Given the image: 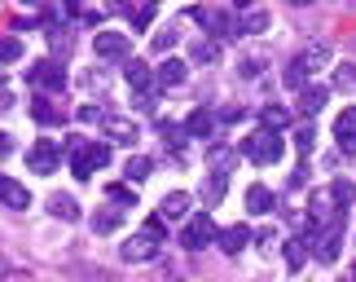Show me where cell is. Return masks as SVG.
Instances as JSON below:
<instances>
[{
    "label": "cell",
    "mask_w": 356,
    "mask_h": 282,
    "mask_svg": "<svg viewBox=\"0 0 356 282\" xmlns=\"http://www.w3.org/2000/svg\"><path fill=\"white\" fill-rule=\"evenodd\" d=\"M246 243H251V225H229V230L216 234V247H220L225 256H238Z\"/></svg>",
    "instance_id": "obj_10"
},
{
    "label": "cell",
    "mask_w": 356,
    "mask_h": 282,
    "mask_svg": "<svg viewBox=\"0 0 356 282\" xmlns=\"http://www.w3.org/2000/svg\"><path fill=\"white\" fill-rule=\"evenodd\" d=\"M31 119H35V124H44V128H53V124H62L66 115H62L49 97H35V102H31Z\"/></svg>",
    "instance_id": "obj_21"
},
{
    "label": "cell",
    "mask_w": 356,
    "mask_h": 282,
    "mask_svg": "<svg viewBox=\"0 0 356 282\" xmlns=\"http://www.w3.org/2000/svg\"><path fill=\"white\" fill-rule=\"evenodd\" d=\"M242 159H251V164H259V168H268V164H277V159L286 155V141H282V132H273V128H264L259 124L251 137H246L242 146Z\"/></svg>",
    "instance_id": "obj_2"
},
{
    "label": "cell",
    "mask_w": 356,
    "mask_h": 282,
    "mask_svg": "<svg viewBox=\"0 0 356 282\" xmlns=\"http://www.w3.org/2000/svg\"><path fill=\"white\" fill-rule=\"evenodd\" d=\"M13 97H9V84H5V75H0V111H9Z\"/></svg>",
    "instance_id": "obj_46"
},
{
    "label": "cell",
    "mask_w": 356,
    "mask_h": 282,
    "mask_svg": "<svg viewBox=\"0 0 356 282\" xmlns=\"http://www.w3.org/2000/svg\"><path fill=\"white\" fill-rule=\"evenodd\" d=\"M189 79V66L181 62V58H168L163 66H154V84L163 88V93H172V88H181Z\"/></svg>",
    "instance_id": "obj_7"
},
{
    "label": "cell",
    "mask_w": 356,
    "mask_h": 282,
    "mask_svg": "<svg viewBox=\"0 0 356 282\" xmlns=\"http://www.w3.org/2000/svg\"><path fill=\"white\" fill-rule=\"evenodd\" d=\"M334 84L348 88V93H356V66H352V62H343V66L334 71Z\"/></svg>",
    "instance_id": "obj_35"
},
{
    "label": "cell",
    "mask_w": 356,
    "mask_h": 282,
    "mask_svg": "<svg viewBox=\"0 0 356 282\" xmlns=\"http://www.w3.org/2000/svg\"><path fill=\"white\" fill-rule=\"evenodd\" d=\"M159 132L168 137V146H181V141L189 137V132H185V124H159Z\"/></svg>",
    "instance_id": "obj_37"
},
{
    "label": "cell",
    "mask_w": 356,
    "mask_h": 282,
    "mask_svg": "<svg viewBox=\"0 0 356 282\" xmlns=\"http://www.w3.org/2000/svg\"><path fill=\"white\" fill-rule=\"evenodd\" d=\"M330 194H334V203H339V207H352L356 185H352V181H334V185H330Z\"/></svg>",
    "instance_id": "obj_33"
},
{
    "label": "cell",
    "mask_w": 356,
    "mask_h": 282,
    "mask_svg": "<svg viewBox=\"0 0 356 282\" xmlns=\"http://www.w3.org/2000/svg\"><path fill=\"white\" fill-rule=\"evenodd\" d=\"M259 124L273 128V132H286L291 128V111H286V106H264V111H259Z\"/></svg>",
    "instance_id": "obj_23"
},
{
    "label": "cell",
    "mask_w": 356,
    "mask_h": 282,
    "mask_svg": "<svg viewBox=\"0 0 356 282\" xmlns=\"http://www.w3.org/2000/svg\"><path fill=\"white\" fill-rule=\"evenodd\" d=\"M194 58H198V62H216V58H220V45H211V40H198V45H194Z\"/></svg>",
    "instance_id": "obj_36"
},
{
    "label": "cell",
    "mask_w": 356,
    "mask_h": 282,
    "mask_svg": "<svg viewBox=\"0 0 356 282\" xmlns=\"http://www.w3.org/2000/svg\"><path fill=\"white\" fill-rule=\"evenodd\" d=\"M92 49H97V58H106V62H128V53H132L128 36H119V31H97L92 36Z\"/></svg>",
    "instance_id": "obj_5"
},
{
    "label": "cell",
    "mask_w": 356,
    "mask_h": 282,
    "mask_svg": "<svg viewBox=\"0 0 356 282\" xmlns=\"http://www.w3.org/2000/svg\"><path fill=\"white\" fill-rule=\"evenodd\" d=\"M132 22H136V31H145L149 22H154V5H145V9H136L132 13Z\"/></svg>",
    "instance_id": "obj_41"
},
{
    "label": "cell",
    "mask_w": 356,
    "mask_h": 282,
    "mask_svg": "<svg viewBox=\"0 0 356 282\" xmlns=\"http://www.w3.org/2000/svg\"><path fill=\"white\" fill-rule=\"evenodd\" d=\"M26 168L40 172V177H49V172L58 168V141H35L31 150H26Z\"/></svg>",
    "instance_id": "obj_6"
},
{
    "label": "cell",
    "mask_w": 356,
    "mask_h": 282,
    "mask_svg": "<svg viewBox=\"0 0 356 282\" xmlns=\"http://www.w3.org/2000/svg\"><path fill=\"white\" fill-rule=\"evenodd\" d=\"M308 247H312V238L295 234L291 243H286V265H291V269H304V265H308Z\"/></svg>",
    "instance_id": "obj_19"
},
{
    "label": "cell",
    "mask_w": 356,
    "mask_h": 282,
    "mask_svg": "<svg viewBox=\"0 0 356 282\" xmlns=\"http://www.w3.org/2000/svg\"><path fill=\"white\" fill-rule=\"evenodd\" d=\"M49 49H53V58H58V62H62V58H71V36H66L58 22L49 26Z\"/></svg>",
    "instance_id": "obj_26"
},
{
    "label": "cell",
    "mask_w": 356,
    "mask_h": 282,
    "mask_svg": "<svg viewBox=\"0 0 356 282\" xmlns=\"http://www.w3.org/2000/svg\"><path fill=\"white\" fill-rule=\"evenodd\" d=\"M79 119H88V124H97V119H106V115H102V106H84V111H79Z\"/></svg>",
    "instance_id": "obj_45"
},
{
    "label": "cell",
    "mask_w": 356,
    "mask_h": 282,
    "mask_svg": "<svg viewBox=\"0 0 356 282\" xmlns=\"http://www.w3.org/2000/svg\"><path fill=\"white\" fill-rule=\"evenodd\" d=\"M9 150H13V141L5 137V132H0V155H9Z\"/></svg>",
    "instance_id": "obj_47"
},
{
    "label": "cell",
    "mask_w": 356,
    "mask_h": 282,
    "mask_svg": "<svg viewBox=\"0 0 356 282\" xmlns=\"http://www.w3.org/2000/svg\"><path fill=\"white\" fill-rule=\"evenodd\" d=\"M325 102H330V88H325V84H304V88H299V115H321V106Z\"/></svg>",
    "instance_id": "obj_11"
},
{
    "label": "cell",
    "mask_w": 356,
    "mask_h": 282,
    "mask_svg": "<svg viewBox=\"0 0 356 282\" xmlns=\"http://www.w3.org/2000/svg\"><path fill=\"white\" fill-rule=\"evenodd\" d=\"M119 225H123L119 212H97V217H92V230H97V234H115Z\"/></svg>",
    "instance_id": "obj_31"
},
{
    "label": "cell",
    "mask_w": 356,
    "mask_h": 282,
    "mask_svg": "<svg viewBox=\"0 0 356 282\" xmlns=\"http://www.w3.org/2000/svg\"><path fill=\"white\" fill-rule=\"evenodd\" d=\"M145 234L163 243V234H168V230H163V212H159V217H145Z\"/></svg>",
    "instance_id": "obj_40"
},
{
    "label": "cell",
    "mask_w": 356,
    "mask_h": 282,
    "mask_svg": "<svg viewBox=\"0 0 356 282\" xmlns=\"http://www.w3.org/2000/svg\"><path fill=\"white\" fill-rule=\"evenodd\" d=\"M49 212L58 221H79V217H84V207H79L71 194H49Z\"/></svg>",
    "instance_id": "obj_16"
},
{
    "label": "cell",
    "mask_w": 356,
    "mask_h": 282,
    "mask_svg": "<svg viewBox=\"0 0 356 282\" xmlns=\"http://www.w3.org/2000/svg\"><path fill=\"white\" fill-rule=\"evenodd\" d=\"M339 141V150L343 155H356V132H348V137H334Z\"/></svg>",
    "instance_id": "obj_44"
},
{
    "label": "cell",
    "mask_w": 356,
    "mask_h": 282,
    "mask_svg": "<svg viewBox=\"0 0 356 282\" xmlns=\"http://www.w3.org/2000/svg\"><path fill=\"white\" fill-rule=\"evenodd\" d=\"M234 5H238V9H251V0H234Z\"/></svg>",
    "instance_id": "obj_48"
},
{
    "label": "cell",
    "mask_w": 356,
    "mask_h": 282,
    "mask_svg": "<svg viewBox=\"0 0 356 282\" xmlns=\"http://www.w3.org/2000/svg\"><path fill=\"white\" fill-rule=\"evenodd\" d=\"M194 18L207 26V36H238V22L225 9H194Z\"/></svg>",
    "instance_id": "obj_9"
},
{
    "label": "cell",
    "mask_w": 356,
    "mask_h": 282,
    "mask_svg": "<svg viewBox=\"0 0 356 282\" xmlns=\"http://www.w3.org/2000/svg\"><path fill=\"white\" fill-rule=\"evenodd\" d=\"M128 84H132V88H159V84H154V71H149L141 58H128Z\"/></svg>",
    "instance_id": "obj_22"
},
{
    "label": "cell",
    "mask_w": 356,
    "mask_h": 282,
    "mask_svg": "<svg viewBox=\"0 0 356 282\" xmlns=\"http://www.w3.org/2000/svg\"><path fill=\"white\" fill-rule=\"evenodd\" d=\"M259 31H268V13H264V9L246 13V18L238 22V36H259Z\"/></svg>",
    "instance_id": "obj_27"
},
{
    "label": "cell",
    "mask_w": 356,
    "mask_h": 282,
    "mask_svg": "<svg viewBox=\"0 0 356 282\" xmlns=\"http://www.w3.org/2000/svg\"><path fill=\"white\" fill-rule=\"evenodd\" d=\"M238 159H242V150H234V146H211V150H207V168L220 172V177H229V172L238 168Z\"/></svg>",
    "instance_id": "obj_13"
},
{
    "label": "cell",
    "mask_w": 356,
    "mask_h": 282,
    "mask_svg": "<svg viewBox=\"0 0 356 282\" xmlns=\"http://www.w3.org/2000/svg\"><path fill=\"white\" fill-rule=\"evenodd\" d=\"M312 141H317V137H312V128H308V124H304V128H295V150H299V155H308V150H312Z\"/></svg>",
    "instance_id": "obj_38"
},
{
    "label": "cell",
    "mask_w": 356,
    "mask_h": 282,
    "mask_svg": "<svg viewBox=\"0 0 356 282\" xmlns=\"http://www.w3.org/2000/svg\"><path fill=\"white\" fill-rule=\"evenodd\" d=\"M282 84L291 88V93H299V88L308 84V71H304V66H299V62H291V66H286V71H282Z\"/></svg>",
    "instance_id": "obj_30"
},
{
    "label": "cell",
    "mask_w": 356,
    "mask_h": 282,
    "mask_svg": "<svg viewBox=\"0 0 356 282\" xmlns=\"http://www.w3.org/2000/svg\"><path fill=\"white\" fill-rule=\"evenodd\" d=\"M299 66H304V71L312 75V71H321V66H330V45H308L304 53H299L295 58Z\"/></svg>",
    "instance_id": "obj_17"
},
{
    "label": "cell",
    "mask_w": 356,
    "mask_h": 282,
    "mask_svg": "<svg viewBox=\"0 0 356 282\" xmlns=\"http://www.w3.org/2000/svg\"><path fill=\"white\" fill-rule=\"evenodd\" d=\"M106 203H119V207H132V203H136V194H132V185H123V181H111V185H106Z\"/></svg>",
    "instance_id": "obj_28"
},
{
    "label": "cell",
    "mask_w": 356,
    "mask_h": 282,
    "mask_svg": "<svg viewBox=\"0 0 356 282\" xmlns=\"http://www.w3.org/2000/svg\"><path fill=\"white\" fill-rule=\"evenodd\" d=\"M291 5H312V0H291Z\"/></svg>",
    "instance_id": "obj_49"
},
{
    "label": "cell",
    "mask_w": 356,
    "mask_h": 282,
    "mask_svg": "<svg viewBox=\"0 0 356 282\" xmlns=\"http://www.w3.org/2000/svg\"><path fill=\"white\" fill-rule=\"evenodd\" d=\"M304 185H308V164H299L291 172V181H286V190H304Z\"/></svg>",
    "instance_id": "obj_39"
},
{
    "label": "cell",
    "mask_w": 356,
    "mask_h": 282,
    "mask_svg": "<svg viewBox=\"0 0 356 282\" xmlns=\"http://www.w3.org/2000/svg\"><path fill=\"white\" fill-rule=\"evenodd\" d=\"M115 159V150L106 141H84V137H71V172H75V181H84L92 177L97 168H106Z\"/></svg>",
    "instance_id": "obj_1"
},
{
    "label": "cell",
    "mask_w": 356,
    "mask_h": 282,
    "mask_svg": "<svg viewBox=\"0 0 356 282\" xmlns=\"http://www.w3.org/2000/svg\"><path fill=\"white\" fill-rule=\"evenodd\" d=\"M0 203H5V207H13V212H26V207H31V194H26V185L9 181L5 172H0Z\"/></svg>",
    "instance_id": "obj_12"
},
{
    "label": "cell",
    "mask_w": 356,
    "mask_h": 282,
    "mask_svg": "<svg viewBox=\"0 0 356 282\" xmlns=\"http://www.w3.org/2000/svg\"><path fill=\"white\" fill-rule=\"evenodd\" d=\"M189 207H194V194H185V190H176V194H168V198H163V217H168V221H181V217H189Z\"/></svg>",
    "instance_id": "obj_18"
},
{
    "label": "cell",
    "mask_w": 356,
    "mask_h": 282,
    "mask_svg": "<svg viewBox=\"0 0 356 282\" xmlns=\"http://www.w3.org/2000/svg\"><path fill=\"white\" fill-rule=\"evenodd\" d=\"M308 212H312V221H330L334 212H343V207L334 203V194H321L317 190V194H312V203H308Z\"/></svg>",
    "instance_id": "obj_24"
},
{
    "label": "cell",
    "mask_w": 356,
    "mask_h": 282,
    "mask_svg": "<svg viewBox=\"0 0 356 282\" xmlns=\"http://www.w3.org/2000/svg\"><path fill=\"white\" fill-rule=\"evenodd\" d=\"M145 5H154V9H159V0H145Z\"/></svg>",
    "instance_id": "obj_50"
},
{
    "label": "cell",
    "mask_w": 356,
    "mask_h": 282,
    "mask_svg": "<svg viewBox=\"0 0 356 282\" xmlns=\"http://www.w3.org/2000/svg\"><path fill=\"white\" fill-rule=\"evenodd\" d=\"M259 71H264V58H242V75L246 79H255Z\"/></svg>",
    "instance_id": "obj_42"
},
{
    "label": "cell",
    "mask_w": 356,
    "mask_h": 282,
    "mask_svg": "<svg viewBox=\"0 0 356 282\" xmlns=\"http://www.w3.org/2000/svg\"><path fill=\"white\" fill-rule=\"evenodd\" d=\"M159 256V238H149L145 230L136 234V238H128V243H123V260L128 265H141V260H154Z\"/></svg>",
    "instance_id": "obj_8"
},
{
    "label": "cell",
    "mask_w": 356,
    "mask_h": 282,
    "mask_svg": "<svg viewBox=\"0 0 356 282\" xmlns=\"http://www.w3.org/2000/svg\"><path fill=\"white\" fill-rule=\"evenodd\" d=\"M225 190H229V177H220V172H211V177H207V185H202V198H207V203L216 207V203L225 198Z\"/></svg>",
    "instance_id": "obj_29"
},
{
    "label": "cell",
    "mask_w": 356,
    "mask_h": 282,
    "mask_svg": "<svg viewBox=\"0 0 356 282\" xmlns=\"http://www.w3.org/2000/svg\"><path fill=\"white\" fill-rule=\"evenodd\" d=\"M172 45H176L172 31H159V36H154V49H159V53H172Z\"/></svg>",
    "instance_id": "obj_43"
},
{
    "label": "cell",
    "mask_w": 356,
    "mask_h": 282,
    "mask_svg": "<svg viewBox=\"0 0 356 282\" xmlns=\"http://www.w3.org/2000/svg\"><path fill=\"white\" fill-rule=\"evenodd\" d=\"M185 132H189V137H211V132H216V115L202 106V111H194L185 119Z\"/></svg>",
    "instance_id": "obj_20"
},
{
    "label": "cell",
    "mask_w": 356,
    "mask_h": 282,
    "mask_svg": "<svg viewBox=\"0 0 356 282\" xmlns=\"http://www.w3.org/2000/svg\"><path fill=\"white\" fill-rule=\"evenodd\" d=\"M22 58V45L13 36H0V62H18Z\"/></svg>",
    "instance_id": "obj_34"
},
{
    "label": "cell",
    "mask_w": 356,
    "mask_h": 282,
    "mask_svg": "<svg viewBox=\"0 0 356 282\" xmlns=\"http://www.w3.org/2000/svg\"><path fill=\"white\" fill-rule=\"evenodd\" d=\"M26 5H40V0H26Z\"/></svg>",
    "instance_id": "obj_51"
},
{
    "label": "cell",
    "mask_w": 356,
    "mask_h": 282,
    "mask_svg": "<svg viewBox=\"0 0 356 282\" xmlns=\"http://www.w3.org/2000/svg\"><path fill=\"white\" fill-rule=\"evenodd\" d=\"M123 172H128V181H149V172H154V159H145V155H132L128 164H123Z\"/></svg>",
    "instance_id": "obj_25"
},
{
    "label": "cell",
    "mask_w": 356,
    "mask_h": 282,
    "mask_svg": "<svg viewBox=\"0 0 356 282\" xmlns=\"http://www.w3.org/2000/svg\"><path fill=\"white\" fill-rule=\"evenodd\" d=\"M26 79H31L35 88H49V93H62L66 88V71H62L58 58H40L31 71H26Z\"/></svg>",
    "instance_id": "obj_4"
},
{
    "label": "cell",
    "mask_w": 356,
    "mask_h": 282,
    "mask_svg": "<svg viewBox=\"0 0 356 282\" xmlns=\"http://www.w3.org/2000/svg\"><path fill=\"white\" fill-rule=\"evenodd\" d=\"M348 132H356V106L334 115V137H348Z\"/></svg>",
    "instance_id": "obj_32"
},
{
    "label": "cell",
    "mask_w": 356,
    "mask_h": 282,
    "mask_svg": "<svg viewBox=\"0 0 356 282\" xmlns=\"http://www.w3.org/2000/svg\"><path fill=\"white\" fill-rule=\"evenodd\" d=\"M211 243H216V221L207 217V212H194V217H189V225L181 230V247L202 251V247H211Z\"/></svg>",
    "instance_id": "obj_3"
},
{
    "label": "cell",
    "mask_w": 356,
    "mask_h": 282,
    "mask_svg": "<svg viewBox=\"0 0 356 282\" xmlns=\"http://www.w3.org/2000/svg\"><path fill=\"white\" fill-rule=\"evenodd\" d=\"M273 203H277V198H273L268 185H251V190H246V212H251V217H268Z\"/></svg>",
    "instance_id": "obj_14"
},
{
    "label": "cell",
    "mask_w": 356,
    "mask_h": 282,
    "mask_svg": "<svg viewBox=\"0 0 356 282\" xmlns=\"http://www.w3.org/2000/svg\"><path fill=\"white\" fill-rule=\"evenodd\" d=\"M102 124H106V137H111V141H123V146L136 141V124H132V119H123V115H106Z\"/></svg>",
    "instance_id": "obj_15"
}]
</instances>
